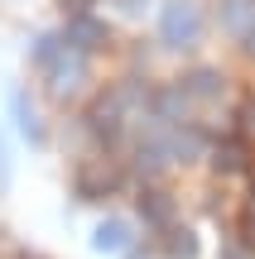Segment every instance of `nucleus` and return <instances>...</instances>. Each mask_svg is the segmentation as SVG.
<instances>
[{
  "label": "nucleus",
  "instance_id": "nucleus-21",
  "mask_svg": "<svg viewBox=\"0 0 255 259\" xmlns=\"http://www.w3.org/2000/svg\"><path fill=\"white\" fill-rule=\"evenodd\" d=\"M130 259H150V254H130Z\"/></svg>",
  "mask_w": 255,
  "mask_h": 259
},
{
  "label": "nucleus",
  "instance_id": "nucleus-7",
  "mask_svg": "<svg viewBox=\"0 0 255 259\" xmlns=\"http://www.w3.org/2000/svg\"><path fill=\"white\" fill-rule=\"evenodd\" d=\"M125 245H130V226L116 221V216H111V221H101V226L92 231V250H96V254H121Z\"/></svg>",
  "mask_w": 255,
  "mask_h": 259
},
{
  "label": "nucleus",
  "instance_id": "nucleus-20",
  "mask_svg": "<svg viewBox=\"0 0 255 259\" xmlns=\"http://www.w3.org/2000/svg\"><path fill=\"white\" fill-rule=\"evenodd\" d=\"M121 5H125V10H140V5H144V0H121Z\"/></svg>",
  "mask_w": 255,
  "mask_h": 259
},
{
  "label": "nucleus",
  "instance_id": "nucleus-5",
  "mask_svg": "<svg viewBox=\"0 0 255 259\" xmlns=\"http://www.w3.org/2000/svg\"><path fill=\"white\" fill-rule=\"evenodd\" d=\"M150 120H159V125H173V120H183L188 115V92H183V82L178 87H164L159 96H154V106H150Z\"/></svg>",
  "mask_w": 255,
  "mask_h": 259
},
{
  "label": "nucleus",
  "instance_id": "nucleus-15",
  "mask_svg": "<svg viewBox=\"0 0 255 259\" xmlns=\"http://www.w3.org/2000/svg\"><path fill=\"white\" fill-rule=\"evenodd\" d=\"M241 130H246V135H255V96L241 106Z\"/></svg>",
  "mask_w": 255,
  "mask_h": 259
},
{
  "label": "nucleus",
  "instance_id": "nucleus-2",
  "mask_svg": "<svg viewBox=\"0 0 255 259\" xmlns=\"http://www.w3.org/2000/svg\"><path fill=\"white\" fill-rule=\"evenodd\" d=\"M116 187H121V168H116L111 158H82L77 173H72V192L82 197V202H101Z\"/></svg>",
  "mask_w": 255,
  "mask_h": 259
},
{
  "label": "nucleus",
  "instance_id": "nucleus-22",
  "mask_svg": "<svg viewBox=\"0 0 255 259\" xmlns=\"http://www.w3.org/2000/svg\"><path fill=\"white\" fill-rule=\"evenodd\" d=\"M19 259H39V254H19Z\"/></svg>",
  "mask_w": 255,
  "mask_h": 259
},
{
  "label": "nucleus",
  "instance_id": "nucleus-12",
  "mask_svg": "<svg viewBox=\"0 0 255 259\" xmlns=\"http://www.w3.org/2000/svg\"><path fill=\"white\" fill-rule=\"evenodd\" d=\"M164 250H169L173 259H198V235H193V231H183V226H173V231H169V240H164Z\"/></svg>",
  "mask_w": 255,
  "mask_h": 259
},
{
  "label": "nucleus",
  "instance_id": "nucleus-6",
  "mask_svg": "<svg viewBox=\"0 0 255 259\" xmlns=\"http://www.w3.org/2000/svg\"><path fill=\"white\" fill-rule=\"evenodd\" d=\"M169 158H173V144H169V139H140V149H135V168H140L144 178L164 173Z\"/></svg>",
  "mask_w": 255,
  "mask_h": 259
},
{
  "label": "nucleus",
  "instance_id": "nucleus-11",
  "mask_svg": "<svg viewBox=\"0 0 255 259\" xmlns=\"http://www.w3.org/2000/svg\"><path fill=\"white\" fill-rule=\"evenodd\" d=\"M212 168H217V173H241V168H246V144H241V139H222V144L212 149Z\"/></svg>",
  "mask_w": 255,
  "mask_h": 259
},
{
  "label": "nucleus",
  "instance_id": "nucleus-4",
  "mask_svg": "<svg viewBox=\"0 0 255 259\" xmlns=\"http://www.w3.org/2000/svg\"><path fill=\"white\" fill-rule=\"evenodd\" d=\"M63 44L77 48V53H96V48L106 44V24H101V19H92V15H72V19H67V29H63Z\"/></svg>",
  "mask_w": 255,
  "mask_h": 259
},
{
  "label": "nucleus",
  "instance_id": "nucleus-1",
  "mask_svg": "<svg viewBox=\"0 0 255 259\" xmlns=\"http://www.w3.org/2000/svg\"><path fill=\"white\" fill-rule=\"evenodd\" d=\"M159 38L169 48H193L202 38V10L193 0H169L159 10Z\"/></svg>",
  "mask_w": 255,
  "mask_h": 259
},
{
  "label": "nucleus",
  "instance_id": "nucleus-8",
  "mask_svg": "<svg viewBox=\"0 0 255 259\" xmlns=\"http://www.w3.org/2000/svg\"><path fill=\"white\" fill-rule=\"evenodd\" d=\"M10 111H15V125H19V135H24L29 144H44V125H39L34 101H29L24 92H10Z\"/></svg>",
  "mask_w": 255,
  "mask_h": 259
},
{
  "label": "nucleus",
  "instance_id": "nucleus-17",
  "mask_svg": "<svg viewBox=\"0 0 255 259\" xmlns=\"http://www.w3.org/2000/svg\"><path fill=\"white\" fill-rule=\"evenodd\" d=\"M222 259H250V254H246V245H236V240H227V245H222Z\"/></svg>",
  "mask_w": 255,
  "mask_h": 259
},
{
  "label": "nucleus",
  "instance_id": "nucleus-14",
  "mask_svg": "<svg viewBox=\"0 0 255 259\" xmlns=\"http://www.w3.org/2000/svg\"><path fill=\"white\" fill-rule=\"evenodd\" d=\"M169 144H173V154H178L183 163H193V154L202 149V139H198V130H183V135H173Z\"/></svg>",
  "mask_w": 255,
  "mask_h": 259
},
{
  "label": "nucleus",
  "instance_id": "nucleus-16",
  "mask_svg": "<svg viewBox=\"0 0 255 259\" xmlns=\"http://www.w3.org/2000/svg\"><path fill=\"white\" fill-rule=\"evenodd\" d=\"M58 5H63V10H67V19H72V15H87L96 0H58Z\"/></svg>",
  "mask_w": 255,
  "mask_h": 259
},
{
  "label": "nucleus",
  "instance_id": "nucleus-9",
  "mask_svg": "<svg viewBox=\"0 0 255 259\" xmlns=\"http://www.w3.org/2000/svg\"><path fill=\"white\" fill-rule=\"evenodd\" d=\"M140 216L150 226H173V197L159 192V187H144L140 192Z\"/></svg>",
  "mask_w": 255,
  "mask_h": 259
},
{
  "label": "nucleus",
  "instance_id": "nucleus-19",
  "mask_svg": "<svg viewBox=\"0 0 255 259\" xmlns=\"http://www.w3.org/2000/svg\"><path fill=\"white\" fill-rule=\"evenodd\" d=\"M241 48H246V58H255V29H246V44Z\"/></svg>",
  "mask_w": 255,
  "mask_h": 259
},
{
  "label": "nucleus",
  "instance_id": "nucleus-10",
  "mask_svg": "<svg viewBox=\"0 0 255 259\" xmlns=\"http://www.w3.org/2000/svg\"><path fill=\"white\" fill-rule=\"evenodd\" d=\"M183 92L198 96V101H217V96L227 92V82H222V72H212V67H198V72L183 77Z\"/></svg>",
  "mask_w": 255,
  "mask_h": 259
},
{
  "label": "nucleus",
  "instance_id": "nucleus-3",
  "mask_svg": "<svg viewBox=\"0 0 255 259\" xmlns=\"http://www.w3.org/2000/svg\"><path fill=\"white\" fill-rule=\"evenodd\" d=\"M44 77H48V92H53L58 101H67V96L82 92V82H87V53H77V48L63 44V53L44 67Z\"/></svg>",
  "mask_w": 255,
  "mask_h": 259
},
{
  "label": "nucleus",
  "instance_id": "nucleus-18",
  "mask_svg": "<svg viewBox=\"0 0 255 259\" xmlns=\"http://www.w3.org/2000/svg\"><path fill=\"white\" fill-rule=\"evenodd\" d=\"M10 183V163H5V139H0V187Z\"/></svg>",
  "mask_w": 255,
  "mask_h": 259
},
{
  "label": "nucleus",
  "instance_id": "nucleus-13",
  "mask_svg": "<svg viewBox=\"0 0 255 259\" xmlns=\"http://www.w3.org/2000/svg\"><path fill=\"white\" fill-rule=\"evenodd\" d=\"M58 53H63V38H58V34H39V38H34V63H39V67H48Z\"/></svg>",
  "mask_w": 255,
  "mask_h": 259
}]
</instances>
